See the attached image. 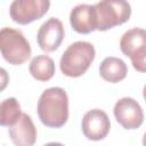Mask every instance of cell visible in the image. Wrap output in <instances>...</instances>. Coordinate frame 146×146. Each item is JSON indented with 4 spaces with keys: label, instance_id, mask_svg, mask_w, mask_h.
Returning a JSON list of instances; mask_svg holds the SVG:
<instances>
[{
    "label": "cell",
    "instance_id": "cell-1",
    "mask_svg": "<svg viewBox=\"0 0 146 146\" xmlns=\"http://www.w3.org/2000/svg\"><path fill=\"white\" fill-rule=\"evenodd\" d=\"M38 115L43 125L60 128L68 119V97L60 87L44 90L38 100Z\"/></svg>",
    "mask_w": 146,
    "mask_h": 146
},
{
    "label": "cell",
    "instance_id": "cell-2",
    "mask_svg": "<svg viewBox=\"0 0 146 146\" xmlns=\"http://www.w3.org/2000/svg\"><path fill=\"white\" fill-rule=\"evenodd\" d=\"M95 48L90 42L76 41L63 52L59 66L64 75L79 78L83 75L95 59Z\"/></svg>",
    "mask_w": 146,
    "mask_h": 146
},
{
    "label": "cell",
    "instance_id": "cell-3",
    "mask_svg": "<svg viewBox=\"0 0 146 146\" xmlns=\"http://www.w3.org/2000/svg\"><path fill=\"white\" fill-rule=\"evenodd\" d=\"M2 57L13 65H21L31 57V46L19 30L3 27L0 31Z\"/></svg>",
    "mask_w": 146,
    "mask_h": 146
},
{
    "label": "cell",
    "instance_id": "cell-4",
    "mask_svg": "<svg viewBox=\"0 0 146 146\" xmlns=\"http://www.w3.org/2000/svg\"><path fill=\"white\" fill-rule=\"evenodd\" d=\"M95 9L98 31L121 25L131 16V7L127 0H100L95 5Z\"/></svg>",
    "mask_w": 146,
    "mask_h": 146
},
{
    "label": "cell",
    "instance_id": "cell-5",
    "mask_svg": "<svg viewBox=\"0 0 146 146\" xmlns=\"http://www.w3.org/2000/svg\"><path fill=\"white\" fill-rule=\"evenodd\" d=\"M49 7L50 0H14L9 7V15L15 23L26 25L44 16Z\"/></svg>",
    "mask_w": 146,
    "mask_h": 146
},
{
    "label": "cell",
    "instance_id": "cell-6",
    "mask_svg": "<svg viewBox=\"0 0 146 146\" xmlns=\"http://www.w3.org/2000/svg\"><path fill=\"white\" fill-rule=\"evenodd\" d=\"M114 116L116 121L127 130L139 128L144 122V112L137 100L130 97L119 99L114 105Z\"/></svg>",
    "mask_w": 146,
    "mask_h": 146
},
{
    "label": "cell",
    "instance_id": "cell-7",
    "mask_svg": "<svg viewBox=\"0 0 146 146\" xmlns=\"http://www.w3.org/2000/svg\"><path fill=\"white\" fill-rule=\"evenodd\" d=\"M111 122L107 114L98 108L88 111L82 119V132L90 140H102L110 132Z\"/></svg>",
    "mask_w": 146,
    "mask_h": 146
},
{
    "label": "cell",
    "instance_id": "cell-8",
    "mask_svg": "<svg viewBox=\"0 0 146 146\" xmlns=\"http://www.w3.org/2000/svg\"><path fill=\"white\" fill-rule=\"evenodd\" d=\"M64 34L63 23L58 18L51 17L40 26L36 34V41L43 51L51 52L60 46Z\"/></svg>",
    "mask_w": 146,
    "mask_h": 146
},
{
    "label": "cell",
    "instance_id": "cell-9",
    "mask_svg": "<svg viewBox=\"0 0 146 146\" xmlns=\"http://www.w3.org/2000/svg\"><path fill=\"white\" fill-rule=\"evenodd\" d=\"M70 23L73 30L81 34H88L97 30L95 5L81 3L75 6L70 14Z\"/></svg>",
    "mask_w": 146,
    "mask_h": 146
},
{
    "label": "cell",
    "instance_id": "cell-10",
    "mask_svg": "<svg viewBox=\"0 0 146 146\" xmlns=\"http://www.w3.org/2000/svg\"><path fill=\"white\" fill-rule=\"evenodd\" d=\"M9 137L16 146H32L36 140V129L31 116L22 113L18 120L9 127Z\"/></svg>",
    "mask_w": 146,
    "mask_h": 146
},
{
    "label": "cell",
    "instance_id": "cell-11",
    "mask_svg": "<svg viewBox=\"0 0 146 146\" xmlns=\"http://www.w3.org/2000/svg\"><path fill=\"white\" fill-rule=\"evenodd\" d=\"M120 49L129 58L146 50V30L138 27L128 30L120 40Z\"/></svg>",
    "mask_w": 146,
    "mask_h": 146
},
{
    "label": "cell",
    "instance_id": "cell-12",
    "mask_svg": "<svg viewBox=\"0 0 146 146\" xmlns=\"http://www.w3.org/2000/svg\"><path fill=\"white\" fill-rule=\"evenodd\" d=\"M128 73V67L125 63L117 57H106L99 66L100 76L111 83H116L122 81Z\"/></svg>",
    "mask_w": 146,
    "mask_h": 146
},
{
    "label": "cell",
    "instance_id": "cell-13",
    "mask_svg": "<svg viewBox=\"0 0 146 146\" xmlns=\"http://www.w3.org/2000/svg\"><path fill=\"white\" fill-rule=\"evenodd\" d=\"M29 71L35 80L46 82L50 80L55 74V63L49 56L39 55L31 60Z\"/></svg>",
    "mask_w": 146,
    "mask_h": 146
},
{
    "label": "cell",
    "instance_id": "cell-14",
    "mask_svg": "<svg viewBox=\"0 0 146 146\" xmlns=\"http://www.w3.org/2000/svg\"><path fill=\"white\" fill-rule=\"evenodd\" d=\"M0 123L2 127H11L21 116V105L16 98L10 97L2 100L0 105Z\"/></svg>",
    "mask_w": 146,
    "mask_h": 146
},
{
    "label": "cell",
    "instance_id": "cell-15",
    "mask_svg": "<svg viewBox=\"0 0 146 146\" xmlns=\"http://www.w3.org/2000/svg\"><path fill=\"white\" fill-rule=\"evenodd\" d=\"M130 59H131V63L135 70H137L138 72L146 73V50L131 57Z\"/></svg>",
    "mask_w": 146,
    "mask_h": 146
},
{
    "label": "cell",
    "instance_id": "cell-16",
    "mask_svg": "<svg viewBox=\"0 0 146 146\" xmlns=\"http://www.w3.org/2000/svg\"><path fill=\"white\" fill-rule=\"evenodd\" d=\"M143 96H144V99L146 100V84H145V87L143 89Z\"/></svg>",
    "mask_w": 146,
    "mask_h": 146
},
{
    "label": "cell",
    "instance_id": "cell-17",
    "mask_svg": "<svg viewBox=\"0 0 146 146\" xmlns=\"http://www.w3.org/2000/svg\"><path fill=\"white\" fill-rule=\"evenodd\" d=\"M143 144L146 146V132H145V135H144V138H143Z\"/></svg>",
    "mask_w": 146,
    "mask_h": 146
}]
</instances>
